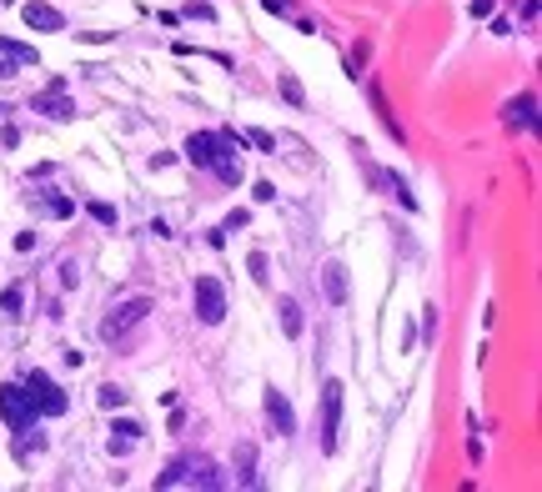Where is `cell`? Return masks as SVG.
<instances>
[{
	"label": "cell",
	"instance_id": "cell-26",
	"mask_svg": "<svg viewBox=\"0 0 542 492\" xmlns=\"http://www.w3.org/2000/svg\"><path fill=\"white\" fill-rule=\"evenodd\" d=\"M256 201H277V186H271V181H256Z\"/></svg>",
	"mask_w": 542,
	"mask_h": 492
},
{
	"label": "cell",
	"instance_id": "cell-19",
	"mask_svg": "<svg viewBox=\"0 0 542 492\" xmlns=\"http://www.w3.org/2000/svg\"><path fill=\"white\" fill-rule=\"evenodd\" d=\"M241 141H246V146H256V151H266V156H277V136H271V131H261V126L241 131Z\"/></svg>",
	"mask_w": 542,
	"mask_h": 492
},
{
	"label": "cell",
	"instance_id": "cell-23",
	"mask_svg": "<svg viewBox=\"0 0 542 492\" xmlns=\"http://www.w3.org/2000/svg\"><path fill=\"white\" fill-rule=\"evenodd\" d=\"M100 407H126V392L121 387H100Z\"/></svg>",
	"mask_w": 542,
	"mask_h": 492
},
{
	"label": "cell",
	"instance_id": "cell-7",
	"mask_svg": "<svg viewBox=\"0 0 542 492\" xmlns=\"http://www.w3.org/2000/svg\"><path fill=\"white\" fill-rule=\"evenodd\" d=\"M21 21H25L30 30H45V35L66 30V16H61L56 6H45V0H30V6H21Z\"/></svg>",
	"mask_w": 542,
	"mask_h": 492
},
{
	"label": "cell",
	"instance_id": "cell-1",
	"mask_svg": "<svg viewBox=\"0 0 542 492\" xmlns=\"http://www.w3.org/2000/svg\"><path fill=\"white\" fill-rule=\"evenodd\" d=\"M342 397H347V387L337 377H327L321 382V452H337V437H342Z\"/></svg>",
	"mask_w": 542,
	"mask_h": 492
},
{
	"label": "cell",
	"instance_id": "cell-16",
	"mask_svg": "<svg viewBox=\"0 0 542 492\" xmlns=\"http://www.w3.org/2000/svg\"><path fill=\"white\" fill-rule=\"evenodd\" d=\"M236 477H241V487H256V482H261V477H256V447H251V442L236 447Z\"/></svg>",
	"mask_w": 542,
	"mask_h": 492
},
{
	"label": "cell",
	"instance_id": "cell-10",
	"mask_svg": "<svg viewBox=\"0 0 542 492\" xmlns=\"http://www.w3.org/2000/svg\"><path fill=\"white\" fill-rule=\"evenodd\" d=\"M371 186H382V196H392V201H402L407 211H417V196L407 191V181H402L397 171H382V166H376V176H371Z\"/></svg>",
	"mask_w": 542,
	"mask_h": 492
},
{
	"label": "cell",
	"instance_id": "cell-28",
	"mask_svg": "<svg viewBox=\"0 0 542 492\" xmlns=\"http://www.w3.org/2000/svg\"><path fill=\"white\" fill-rule=\"evenodd\" d=\"M492 6L497 0H472V16H492Z\"/></svg>",
	"mask_w": 542,
	"mask_h": 492
},
{
	"label": "cell",
	"instance_id": "cell-15",
	"mask_svg": "<svg viewBox=\"0 0 542 492\" xmlns=\"http://www.w3.org/2000/svg\"><path fill=\"white\" fill-rule=\"evenodd\" d=\"M0 56H6V61H16V66H40L35 45H21V40H11V35H0Z\"/></svg>",
	"mask_w": 542,
	"mask_h": 492
},
{
	"label": "cell",
	"instance_id": "cell-2",
	"mask_svg": "<svg viewBox=\"0 0 542 492\" xmlns=\"http://www.w3.org/2000/svg\"><path fill=\"white\" fill-rule=\"evenodd\" d=\"M146 316H151V297H131V302L111 307V316L100 321V337H105V342H121L131 326H141Z\"/></svg>",
	"mask_w": 542,
	"mask_h": 492
},
{
	"label": "cell",
	"instance_id": "cell-22",
	"mask_svg": "<svg viewBox=\"0 0 542 492\" xmlns=\"http://www.w3.org/2000/svg\"><path fill=\"white\" fill-rule=\"evenodd\" d=\"M246 266H251V277H256V282H266V277H271V271H266L271 261H266L261 251H251V261H246Z\"/></svg>",
	"mask_w": 542,
	"mask_h": 492
},
{
	"label": "cell",
	"instance_id": "cell-24",
	"mask_svg": "<svg viewBox=\"0 0 542 492\" xmlns=\"http://www.w3.org/2000/svg\"><path fill=\"white\" fill-rule=\"evenodd\" d=\"M261 6H266V11H277V16H292V11H296V0H261Z\"/></svg>",
	"mask_w": 542,
	"mask_h": 492
},
{
	"label": "cell",
	"instance_id": "cell-17",
	"mask_svg": "<svg viewBox=\"0 0 542 492\" xmlns=\"http://www.w3.org/2000/svg\"><path fill=\"white\" fill-rule=\"evenodd\" d=\"M277 86H282V96H287V105H296V111L306 105V91H301V81H296L292 71H277Z\"/></svg>",
	"mask_w": 542,
	"mask_h": 492
},
{
	"label": "cell",
	"instance_id": "cell-18",
	"mask_svg": "<svg viewBox=\"0 0 542 492\" xmlns=\"http://www.w3.org/2000/svg\"><path fill=\"white\" fill-rule=\"evenodd\" d=\"M186 467H191V452H186V457H176L166 472H161V477H156V487H181V482H186Z\"/></svg>",
	"mask_w": 542,
	"mask_h": 492
},
{
	"label": "cell",
	"instance_id": "cell-25",
	"mask_svg": "<svg viewBox=\"0 0 542 492\" xmlns=\"http://www.w3.org/2000/svg\"><path fill=\"white\" fill-rule=\"evenodd\" d=\"M186 16H191V21H216V11H211V6H186Z\"/></svg>",
	"mask_w": 542,
	"mask_h": 492
},
{
	"label": "cell",
	"instance_id": "cell-11",
	"mask_svg": "<svg viewBox=\"0 0 542 492\" xmlns=\"http://www.w3.org/2000/svg\"><path fill=\"white\" fill-rule=\"evenodd\" d=\"M321 292H327L332 307L347 302V266H342V261H327V266H321Z\"/></svg>",
	"mask_w": 542,
	"mask_h": 492
},
{
	"label": "cell",
	"instance_id": "cell-12",
	"mask_svg": "<svg viewBox=\"0 0 542 492\" xmlns=\"http://www.w3.org/2000/svg\"><path fill=\"white\" fill-rule=\"evenodd\" d=\"M367 96H371V111H376V121H382V131H387L392 141H402V126H397V116L387 111V96H382V86H367Z\"/></svg>",
	"mask_w": 542,
	"mask_h": 492
},
{
	"label": "cell",
	"instance_id": "cell-3",
	"mask_svg": "<svg viewBox=\"0 0 542 492\" xmlns=\"http://www.w3.org/2000/svg\"><path fill=\"white\" fill-rule=\"evenodd\" d=\"M191 302H196V316H201L206 326H221V321H226V292H221V282H216V277H196Z\"/></svg>",
	"mask_w": 542,
	"mask_h": 492
},
{
	"label": "cell",
	"instance_id": "cell-6",
	"mask_svg": "<svg viewBox=\"0 0 542 492\" xmlns=\"http://www.w3.org/2000/svg\"><path fill=\"white\" fill-rule=\"evenodd\" d=\"M266 422L277 427V437H292L296 432V412H292V402H287L282 387H266Z\"/></svg>",
	"mask_w": 542,
	"mask_h": 492
},
{
	"label": "cell",
	"instance_id": "cell-20",
	"mask_svg": "<svg viewBox=\"0 0 542 492\" xmlns=\"http://www.w3.org/2000/svg\"><path fill=\"white\" fill-rule=\"evenodd\" d=\"M91 216H96L100 227H116V222H121V216H116V206H105V201H91Z\"/></svg>",
	"mask_w": 542,
	"mask_h": 492
},
{
	"label": "cell",
	"instance_id": "cell-27",
	"mask_svg": "<svg viewBox=\"0 0 542 492\" xmlns=\"http://www.w3.org/2000/svg\"><path fill=\"white\" fill-rule=\"evenodd\" d=\"M522 25H537V0H522Z\"/></svg>",
	"mask_w": 542,
	"mask_h": 492
},
{
	"label": "cell",
	"instance_id": "cell-5",
	"mask_svg": "<svg viewBox=\"0 0 542 492\" xmlns=\"http://www.w3.org/2000/svg\"><path fill=\"white\" fill-rule=\"evenodd\" d=\"M0 417H6L11 432H30V422H35L40 412H35V402L25 397V387H16V382H11V387H0Z\"/></svg>",
	"mask_w": 542,
	"mask_h": 492
},
{
	"label": "cell",
	"instance_id": "cell-8",
	"mask_svg": "<svg viewBox=\"0 0 542 492\" xmlns=\"http://www.w3.org/2000/svg\"><path fill=\"white\" fill-rule=\"evenodd\" d=\"M502 121H507L512 131H537V96H532V91H522L517 101H507Z\"/></svg>",
	"mask_w": 542,
	"mask_h": 492
},
{
	"label": "cell",
	"instance_id": "cell-9",
	"mask_svg": "<svg viewBox=\"0 0 542 492\" xmlns=\"http://www.w3.org/2000/svg\"><path fill=\"white\" fill-rule=\"evenodd\" d=\"M30 105H35V111H45L50 121H76V101H66V96H61V81L50 86L45 96H30Z\"/></svg>",
	"mask_w": 542,
	"mask_h": 492
},
{
	"label": "cell",
	"instance_id": "cell-4",
	"mask_svg": "<svg viewBox=\"0 0 542 492\" xmlns=\"http://www.w3.org/2000/svg\"><path fill=\"white\" fill-rule=\"evenodd\" d=\"M25 397L35 402V412H40V417H61V412L71 407V397H66V392H61L45 372H30V377H25Z\"/></svg>",
	"mask_w": 542,
	"mask_h": 492
},
{
	"label": "cell",
	"instance_id": "cell-13",
	"mask_svg": "<svg viewBox=\"0 0 542 492\" xmlns=\"http://www.w3.org/2000/svg\"><path fill=\"white\" fill-rule=\"evenodd\" d=\"M277 311H282V332H287V337H301V326H306L301 302H296V297H282V302H277Z\"/></svg>",
	"mask_w": 542,
	"mask_h": 492
},
{
	"label": "cell",
	"instance_id": "cell-14",
	"mask_svg": "<svg viewBox=\"0 0 542 492\" xmlns=\"http://www.w3.org/2000/svg\"><path fill=\"white\" fill-rule=\"evenodd\" d=\"M30 206H40L45 216H76V201H66V196H56V191H35Z\"/></svg>",
	"mask_w": 542,
	"mask_h": 492
},
{
	"label": "cell",
	"instance_id": "cell-21",
	"mask_svg": "<svg viewBox=\"0 0 542 492\" xmlns=\"http://www.w3.org/2000/svg\"><path fill=\"white\" fill-rule=\"evenodd\" d=\"M0 311H6V316L21 311V287H6V297H0Z\"/></svg>",
	"mask_w": 542,
	"mask_h": 492
},
{
	"label": "cell",
	"instance_id": "cell-29",
	"mask_svg": "<svg viewBox=\"0 0 542 492\" xmlns=\"http://www.w3.org/2000/svg\"><path fill=\"white\" fill-rule=\"evenodd\" d=\"M16 71H21V66H16V61H6V56H0V81H11V76H16Z\"/></svg>",
	"mask_w": 542,
	"mask_h": 492
}]
</instances>
